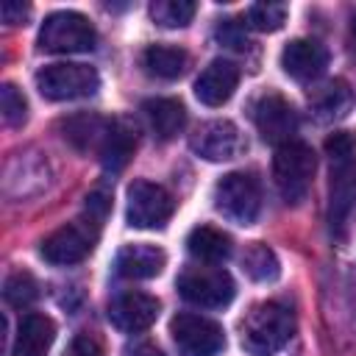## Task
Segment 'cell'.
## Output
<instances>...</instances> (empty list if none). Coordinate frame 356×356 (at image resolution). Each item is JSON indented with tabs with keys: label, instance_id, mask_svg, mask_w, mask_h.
Listing matches in <instances>:
<instances>
[{
	"label": "cell",
	"instance_id": "6da1fadb",
	"mask_svg": "<svg viewBox=\"0 0 356 356\" xmlns=\"http://www.w3.org/2000/svg\"><path fill=\"white\" fill-rule=\"evenodd\" d=\"M106 211H108V200L100 192L92 195L89 203H86V214L83 217L61 225L58 231H53L42 242V248H39L42 259L56 264V267H70V264L83 261L92 253L95 242H97L100 220L106 217Z\"/></svg>",
	"mask_w": 356,
	"mask_h": 356
},
{
	"label": "cell",
	"instance_id": "7a4b0ae2",
	"mask_svg": "<svg viewBox=\"0 0 356 356\" xmlns=\"http://www.w3.org/2000/svg\"><path fill=\"white\" fill-rule=\"evenodd\" d=\"M328 156V222L339 228L356 203V136L334 131L325 139Z\"/></svg>",
	"mask_w": 356,
	"mask_h": 356
},
{
	"label": "cell",
	"instance_id": "3957f363",
	"mask_svg": "<svg viewBox=\"0 0 356 356\" xmlns=\"http://www.w3.org/2000/svg\"><path fill=\"white\" fill-rule=\"evenodd\" d=\"M295 331L292 312L278 300H261L253 303L250 312L239 323V339L242 348L250 356H273L278 353Z\"/></svg>",
	"mask_w": 356,
	"mask_h": 356
},
{
	"label": "cell",
	"instance_id": "277c9868",
	"mask_svg": "<svg viewBox=\"0 0 356 356\" xmlns=\"http://www.w3.org/2000/svg\"><path fill=\"white\" fill-rule=\"evenodd\" d=\"M211 200L225 220L250 225L261 211V186L250 172H228L214 184Z\"/></svg>",
	"mask_w": 356,
	"mask_h": 356
},
{
	"label": "cell",
	"instance_id": "5b68a950",
	"mask_svg": "<svg viewBox=\"0 0 356 356\" xmlns=\"http://www.w3.org/2000/svg\"><path fill=\"white\" fill-rule=\"evenodd\" d=\"M273 175L281 197L286 203H300L312 186L314 178V153L309 145L292 139L275 150L273 159Z\"/></svg>",
	"mask_w": 356,
	"mask_h": 356
},
{
	"label": "cell",
	"instance_id": "8992f818",
	"mask_svg": "<svg viewBox=\"0 0 356 356\" xmlns=\"http://www.w3.org/2000/svg\"><path fill=\"white\" fill-rule=\"evenodd\" d=\"M97 42L95 25L78 11H56L42 22L39 47L44 53H86Z\"/></svg>",
	"mask_w": 356,
	"mask_h": 356
},
{
	"label": "cell",
	"instance_id": "52a82bcc",
	"mask_svg": "<svg viewBox=\"0 0 356 356\" xmlns=\"http://www.w3.org/2000/svg\"><path fill=\"white\" fill-rule=\"evenodd\" d=\"M100 78L89 64H47L36 72V89L47 100H78L95 95Z\"/></svg>",
	"mask_w": 356,
	"mask_h": 356
},
{
	"label": "cell",
	"instance_id": "ba28073f",
	"mask_svg": "<svg viewBox=\"0 0 356 356\" xmlns=\"http://www.w3.org/2000/svg\"><path fill=\"white\" fill-rule=\"evenodd\" d=\"M178 292L200 309H222L234 300V281L222 267H189L178 275Z\"/></svg>",
	"mask_w": 356,
	"mask_h": 356
},
{
	"label": "cell",
	"instance_id": "9c48e42d",
	"mask_svg": "<svg viewBox=\"0 0 356 356\" xmlns=\"http://www.w3.org/2000/svg\"><path fill=\"white\" fill-rule=\"evenodd\" d=\"M170 334L178 348V356H217L225 345L222 325L203 314H192V312L172 317Z\"/></svg>",
	"mask_w": 356,
	"mask_h": 356
},
{
	"label": "cell",
	"instance_id": "30bf717a",
	"mask_svg": "<svg viewBox=\"0 0 356 356\" xmlns=\"http://www.w3.org/2000/svg\"><path fill=\"white\" fill-rule=\"evenodd\" d=\"M175 211L172 195L153 181H134L128 189V225L164 228Z\"/></svg>",
	"mask_w": 356,
	"mask_h": 356
},
{
	"label": "cell",
	"instance_id": "8fae6325",
	"mask_svg": "<svg viewBox=\"0 0 356 356\" xmlns=\"http://www.w3.org/2000/svg\"><path fill=\"white\" fill-rule=\"evenodd\" d=\"M189 147L206 161H231L248 145L242 131L231 120H209L197 125V131L189 136Z\"/></svg>",
	"mask_w": 356,
	"mask_h": 356
},
{
	"label": "cell",
	"instance_id": "7c38bea8",
	"mask_svg": "<svg viewBox=\"0 0 356 356\" xmlns=\"http://www.w3.org/2000/svg\"><path fill=\"white\" fill-rule=\"evenodd\" d=\"M253 122L261 134L264 142H273V145H286L292 142L295 131H298V111L289 106V100H284L281 95L270 92V95H261L253 106Z\"/></svg>",
	"mask_w": 356,
	"mask_h": 356
},
{
	"label": "cell",
	"instance_id": "4fadbf2b",
	"mask_svg": "<svg viewBox=\"0 0 356 356\" xmlns=\"http://www.w3.org/2000/svg\"><path fill=\"white\" fill-rule=\"evenodd\" d=\"M159 300L147 292H122L111 300L108 306V320L114 328L125 331V334H139L145 328H150L159 317Z\"/></svg>",
	"mask_w": 356,
	"mask_h": 356
},
{
	"label": "cell",
	"instance_id": "5bb4252c",
	"mask_svg": "<svg viewBox=\"0 0 356 356\" xmlns=\"http://www.w3.org/2000/svg\"><path fill=\"white\" fill-rule=\"evenodd\" d=\"M281 67L289 78L300 83L317 81L328 67V50L314 39H292L281 50Z\"/></svg>",
	"mask_w": 356,
	"mask_h": 356
},
{
	"label": "cell",
	"instance_id": "9a60e30c",
	"mask_svg": "<svg viewBox=\"0 0 356 356\" xmlns=\"http://www.w3.org/2000/svg\"><path fill=\"white\" fill-rule=\"evenodd\" d=\"M236 83H239V70L225 61V58H217L211 61L195 81V97L203 103V106H222L231 100V95L236 92Z\"/></svg>",
	"mask_w": 356,
	"mask_h": 356
},
{
	"label": "cell",
	"instance_id": "2e32d148",
	"mask_svg": "<svg viewBox=\"0 0 356 356\" xmlns=\"http://www.w3.org/2000/svg\"><path fill=\"white\" fill-rule=\"evenodd\" d=\"M167 264V256L161 248L156 245H125L120 248L117 259H114V270L120 278H128V281H147V278H156Z\"/></svg>",
	"mask_w": 356,
	"mask_h": 356
},
{
	"label": "cell",
	"instance_id": "e0dca14e",
	"mask_svg": "<svg viewBox=\"0 0 356 356\" xmlns=\"http://www.w3.org/2000/svg\"><path fill=\"white\" fill-rule=\"evenodd\" d=\"M56 339V325L47 314H25L19 320L17 337H14V348L11 356H47L50 345Z\"/></svg>",
	"mask_w": 356,
	"mask_h": 356
},
{
	"label": "cell",
	"instance_id": "ac0fdd59",
	"mask_svg": "<svg viewBox=\"0 0 356 356\" xmlns=\"http://www.w3.org/2000/svg\"><path fill=\"white\" fill-rule=\"evenodd\" d=\"M186 64H189L186 50L175 47V44H150V47L142 50V70L150 78H159V81L181 78Z\"/></svg>",
	"mask_w": 356,
	"mask_h": 356
},
{
	"label": "cell",
	"instance_id": "d6986e66",
	"mask_svg": "<svg viewBox=\"0 0 356 356\" xmlns=\"http://www.w3.org/2000/svg\"><path fill=\"white\" fill-rule=\"evenodd\" d=\"M142 111L147 117V125H150L153 136H159V139H172L184 128V122H186V108L175 97H153V100H145Z\"/></svg>",
	"mask_w": 356,
	"mask_h": 356
},
{
	"label": "cell",
	"instance_id": "ffe728a7",
	"mask_svg": "<svg viewBox=\"0 0 356 356\" xmlns=\"http://www.w3.org/2000/svg\"><path fill=\"white\" fill-rule=\"evenodd\" d=\"M134 147H136L134 131H131L125 122L114 120V122L106 125V134H103V142H100L97 150H100V161H103V167L111 170V172H117V170H122V167L128 164Z\"/></svg>",
	"mask_w": 356,
	"mask_h": 356
},
{
	"label": "cell",
	"instance_id": "44dd1931",
	"mask_svg": "<svg viewBox=\"0 0 356 356\" xmlns=\"http://www.w3.org/2000/svg\"><path fill=\"white\" fill-rule=\"evenodd\" d=\"M186 250H189V256H195L197 261L217 264V261H225V259L231 256V236L222 234L220 228L197 225V228H192L189 236H186Z\"/></svg>",
	"mask_w": 356,
	"mask_h": 356
},
{
	"label": "cell",
	"instance_id": "7402d4cb",
	"mask_svg": "<svg viewBox=\"0 0 356 356\" xmlns=\"http://www.w3.org/2000/svg\"><path fill=\"white\" fill-rule=\"evenodd\" d=\"M312 108L320 120H339L350 108V89L345 81H328L312 95Z\"/></svg>",
	"mask_w": 356,
	"mask_h": 356
},
{
	"label": "cell",
	"instance_id": "603a6c76",
	"mask_svg": "<svg viewBox=\"0 0 356 356\" xmlns=\"http://www.w3.org/2000/svg\"><path fill=\"white\" fill-rule=\"evenodd\" d=\"M242 270H245L248 278H253L259 284H270V281H275L281 275L278 256L267 245H261V242H253V245L245 248V253H242Z\"/></svg>",
	"mask_w": 356,
	"mask_h": 356
},
{
	"label": "cell",
	"instance_id": "cb8c5ba5",
	"mask_svg": "<svg viewBox=\"0 0 356 356\" xmlns=\"http://www.w3.org/2000/svg\"><path fill=\"white\" fill-rule=\"evenodd\" d=\"M150 19L161 28H186L197 11L192 0H156L150 3Z\"/></svg>",
	"mask_w": 356,
	"mask_h": 356
},
{
	"label": "cell",
	"instance_id": "d4e9b609",
	"mask_svg": "<svg viewBox=\"0 0 356 356\" xmlns=\"http://www.w3.org/2000/svg\"><path fill=\"white\" fill-rule=\"evenodd\" d=\"M36 295H39V289H36V281H33L31 273L17 270V273H11V275L6 278L3 298H6L8 306H14V309H25V306H31V303L36 300Z\"/></svg>",
	"mask_w": 356,
	"mask_h": 356
},
{
	"label": "cell",
	"instance_id": "484cf974",
	"mask_svg": "<svg viewBox=\"0 0 356 356\" xmlns=\"http://www.w3.org/2000/svg\"><path fill=\"white\" fill-rule=\"evenodd\" d=\"M286 22L284 3H256L248 8V25L256 31H278Z\"/></svg>",
	"mask_w": 356,
	"mask_h": 356
},
{
	"label": "cell",
	"instance_id": "4316f807",
	"mask_svg": "<svg viewBox=\"0 0 356 356\" xmlns=\"http://www.w3.org/2000/svg\"><path fill=\"white\" fill-rule=\"evenodd\" d=\"M0 106H3V122L6 125H22L25 117H28V103L22 97V92L14 86V83H3V92H0Z\"/></svg>",
	"mask_w": 356,
	"mask_h": 356
},
{
	"label": "cell",
	"instance_id": "83f0119b",
	"mask_svg": "<svg viewBox=\"0 0 356 356\" xmlns=\"http://www.w3.org/2000/svg\"><path fill=\"white\" fill-rule=\"evenodd\" d=\"M64 356H103V345H100L97 337H92V334H78V337H72V342L67 345Z\"/></svg>",
	"mask_w": 356,
	"mask_h": 356
},
{
	"label": "cell",
	"instance_id": "f1b7e54d",
	"mask_svg": "<svg viewBox=\"0 0 356 356\" xmlns=\"http://www.w3.org/2000/svg\"><path fill=\"white\" fill-rule=\"evenodd\" d=\"M28 6H22V3H17V0H6L3 3V22H8V25H19L25 17H28Z\"/></svg>",
	"mask_w": 356,
	"mask_h": 356
},
{
	"label": "cell",
	"instance_id": "f546056e",
	"mask_svg": "<svg viewBox=\"0 0 356 356\" xmlns=\"http://www.w3.org/2000/svg\"><path fill=\"white\" fill-rule=\"evenodd\" d=\"M125 356H161V350L156 345H150V342H136L134 348L125 350Z\"/></svg>",
	"mask_w": 356,
	"mask_h": 356
},
{
	"label": "cell",
	"instance_id": "4dcf8cb0",
	"mask_svg": "<svg viewBox=\"0 0 356 356\" xmlns=\"http://www.w3.org/2000/svg\"><path fill=\"white\" fill-rule=\"evenodd\" d=\"M350 44H353V53H356V14H353V22H350Z\"/></svg>",
	"mask_w": 356,
	"mask_h": 356
}]
</instances>
